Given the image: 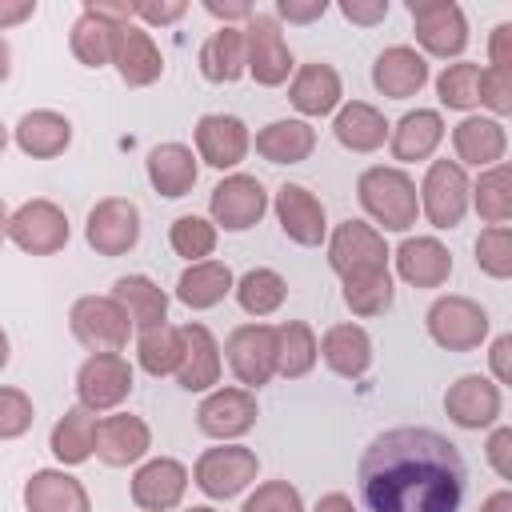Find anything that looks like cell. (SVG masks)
I'll list each match as a JSON object with an SVG mask.
<instances>
[{"mask_svg": "<svg viewBox=\"0 0 512 512\" xmlns=\"http://www.w3.org/2000/svg\"><path fill=\"white\" fill-rule=\"evenodd\" d=\"M112 64H116V72H120V80H124L128 88H148V84H156L160 72H164V56H160L152 32L140 28V24H132V20L120 28Z\"/></svg>", "mask_w": 512, "mask_h": 512, "instance_id": "24", "label": "cell"}, {"mask_svg": "<svg viewBox=\"0 0 512 512\" xmlns=\"http://www.w3.org/2000/svg\"><path fill=\"white\" fill-rule=\"evenodd\" d=\"M132 20V4H116V0H88L80 20L68 32V48L84 68H104L116 56V40L120 28Z\"/></svg>", "mask_w": 512, "mask_h": 512, "instance_id": "3", "label": "cell"}, {"mask_svg": "<svg viewBox=\"0 0 512 512\" xmlns=\"http://www.w3.org/2000/svg\"><path fill=\"white\" fill-rule=\"evenodd\" d=\"M16 148L32 160H52L60 156L68 144H72V120L64 112H52V108H36V112H24L16 120Z\"/></svg>", "mask_w": 512, "mask_h": 512, "instance_id": "29", "label": "cell"}, {"mask_svg": "<svg viewBox=\"0 0 512 512\" xmlns=\"http://www.w3.org/2000/svg\"><path fill=\"white\" fill-rule=\"evenodd\" d=\"M340 96H344V84H340V72L324 60H312V64H300L292 84H288V100L296 112L304 116H328L340 108Z\"/></svg>", "mask_w": 512, "mask_h": 512, "instance_id": "27", "label": "cell"}, {"mask_svg": "<svg viewBox=\"0 0 512 512\" xmlns=\"http://www.w3.org/2000/svg\"><path fill=\"white\" fill-rule=\"evenodd\" d=\"M396 272L412 288H440L452 276V252L436 236H408L396 248Z\"/></svg>", "mask_w": 512, "mask_h": 512, "instance_id": "26", "label": "cell"}, {"mask_svg": "<svg viewBox=\"0 0 512 512\" xmlns=\"http://www.w3.org/2000/svg\"><path fill=\"white\" fill-rule=\"evenodd\" d=\"M32 12H36V0H20V4H4L0 0V32L12 28V24H20V20H28Z\"/></svg>", "mask_w": 512, "mask_h": 512, "instance_id": "57", "label": "cell"}, {"mask_svg": "<svg viewBox=\"0 0 512 512\" xmlns=\"http://www.w3.org/2000/svg\"><path fill=\"white\" fill-rule=\"evenodd\" d=\"M340 12H344L352 24L372 28V24H380V20L388 16V0H344Z\"/></svg>", "mask_w": 512, "mask_h": 512, "instance_id": "53", "label": "cell"}, {"mask_svg": "<svg viewBox=\"0 0 512 512\" xmlns=\"http://www.w3.org/2000/svg\"><path fill=\"white\" fill-rule=\"evenodd\" d=\"M188 12V4L184 0H140V4H132V16H140L144 24H172V20H180Z\"/></svg>", "mask_w": 512, "mask_h": 512, "instance_id": "51", "label": "cell"}, {"mask_svg": "<svg viewBox=\"0 0 512 512\" xmlns=\"http://www.w3.org/2000/svg\"><path fill=\"white\" fill-rule=\"evenodd\" d=\"M232 268L220 264V260H200V264H188L176 280V300L204 312V308H216L228 292H232Z\"/></svg>", "mask_w": 512, "mask_h": 512, "instance_id": "35", "label": "cell"}, {"mask_svg": "<svg viewBox=\"0 0 512 512\" xmlns=\"http://www.w3.org/2000/svg\"><path fill=\"white\" fill-rule=\"evenodd\" d=\"M476 264H480V272H488L492 280H508V276H512V228H508V224L484 228V232L476 236Z\"/></svg>", "mask_w": 512, "mask_h": 512, "instance_id": "46", "label": "cell"}, {"mask_svg": "<svg viewBox=\"0 0 512 512\" xmlns=\"http://www.w3.org/2000/svg\"><path fill=\"white\" fill-rule=\"evenodd\" d=\"M204 12L228 24V20H248L252 16V4L248 0H204Z\"/></svg>", "mask_w": 512, "mask_h": 512, "instance_id": "56", "label": "cell"}, {"mask_svg": "<svg viewBox=\"0 0 512 512\" xmlns=\"http://www.w3.org/2000/svg\"><path fill=\"white\" fill-rule=\"evenodd\" d=\"M8 240L28 256H52L68 244V216L52 200H24L8 216Z\"/></svg>", "mask_w": 512, "mask_h": 512, "instance_id": "8", "label": "cell"}, {"mask_svg": "<svg viewBox=\"0 0 512 512\" xmlns=\"http://www.w3.org/2000/svg\"><path fill=\"white\" fill-rule=\"evenodd\" d=\"M316 336L304 320H284L276 324V376L300 380L316 368Z\"/></svg>", "mask_w": 512, "mask_h": 512, "instance_id": "39", "label": "cell"}, {"mask_svg": "<svg viewBox=\"0 0 512 512\" xmlns=\"http://www.w3.org/2000/svg\"><path fill=\"white\" fill-rule=\"evenodd\" d=\"M328 264H332L336 276H348V272H360V268H384L388 264V244H384L380 228H372L364 220H344L328 236Z\"/></svg>", "mask_w": 512, "mask_h": 512, "instance_id": "17", "label": "cell"}, {"mask_svg": "<svg viewBox=\"0 0 512 512\" xmlns=\"http://www.w3.org/2000/svg\"><path fill=\"white\" fill-rule=\"evenodd\" d=\"M132 392V364L120 352H96L76 372V400L88 412H112Z\"/></svg>", "mask_w": 512, "mask_h": 512, "instance_id": "10", "label": "cell"}, {"mask_svg": "<svg viewBox=\"0 0 512 512\" xmlns=\"http://www.w3.org/2000/svg\"><path fill=\"white\" fill-rule=\"evenodd\" d=\"M224 352H228V368L236 372V380L248 392L276 376V328L272 324H240V328H232Z\"/></svg>", "mask_w": 512, "mask_h": 512, "instance_id": "14", "label": "cell"}, {"mask_svg": "<svg viewBox=\"0 0 512 512\" xmlns=\"http://www.w3.org/2000/svg\"><path fill=\"white\" fill-rule=\"evenodd\" d=\"M372 84L388 100H408V96H416L428 84V60L416 48H408V44H392V48H384L376 56Z\"/></svg>", "mask_w": 512, "mask_h": 512, "instance_id": "23", "label": "cell"}, {"mask_svg": "<svg viewBox=\"0 0 512 512\" xmlns=\"http://www.w3.org/2000/svg\"><path fill=\"white\" fill-rule=\"evenodd\" d=\"M468 204H476V212L488 228L508 224L512 220V172H508V164L484 168L480 180L468 188Z\"/></svg>", "mask_w": 512, "mask_h": 512, "instance_id": "41", "label": "cell"}, {"mask_svg": "<svg viewBox=\"0 0 512 512\" xmlns=\"http://www.w3.org/2000/svg\"><path fill=\"white\" fill-rule=\"evenodd\" d=\"M344 280V304L356 312V316H380L392 308V272L388 264L384 268H360V272H348L340 276Z\"/></svg>", "mask_w": 512, "mask_h": 512, "instance_id": "40", "label": "cell"}, {"mask_svg": "<svg viewBox=\"0 0 512 512\" xmlns=\"http://www.w3.org/2000/svg\"><path fill=\"white\" fill-rule=\"evenodd\" d=\"M240 32H244V72H252V80L264 88L284 84L296 64H292V52L284 44L280 20L268 12H252Z\"/></svg>", "mask_w": 512, "mask_h": 512, "instance_id": "4", "label": "cell"}, {"mask_svg": "<svg viewBox=\"0 0 512 512\" xmlns=\"http://www.w3.org/2000/svg\"><path fill=\"white\" fill-rule=\"evenodd\" d=\"M256 396L248 388H216L196 408V428L212 440H240L256 424Z\"/></svg>", "mask_w": 512, "mask_h": 512, "instance_id": "16", "label": "cell"}, {"mask_svg": "<svg viewBox=\"0 0 512 512\" xmlns=\"http://www.w3.org/2000/svg\"><path fill=\"white\" fill-rule=\"evenodd\" d=\"M276 220H280L284 236L300 248H316L328 236L324 204L304 184H280L276 188Z\"/></svg>", "mask_w": 512, "mask_h": 512, "instance_id": "20", "label": "cell"}, {"mask_svg": "<svg viewBox=\"0 0 512 512\" xmlns=\"http://www.w3.org/2000/svg\"><path fill=\"white\" fill-rule=\"evenodd\" d=\"M488 364H492L496 384H512V336H496V340H492Z\"/></svg>", "mask_w": 512, "mask_h": 512, "instance_id": "55", "label": "cell"}, {"mask_svg": "<svg viewBox=\"0 0 512 512\" xmlns=\"http://www.w3.org/2000/svg\"><path fill=\"white\" fill-rule=\"evenodd\" d=\"M188 488V468L172 456H156L144 460L132 476V504L140 512H172L184 500Z\"/></svg>", "mask_w": 512, "mask_h": 512, "instance_id": "18", "label": "cell"}, {"mask_svg": "<svg viewBox=\"0 0 512 512\" xmlns=\"http://www.w3.org/2000/svg\"><path fill=\"white\" fill-rule=\"evenodd\" d=\"M200 76L212 84H232L244 76V32L224 24L200 44Z\"/></svg>", "mask_w": 512, "mask_h": 512, "instance_id": "37", "label": "cell"}, {"mask_svg": "<svg viewBox=\"0 0 512 512\" xmlns=\"http://www.w3.org/2000/svg\"><path fill=\"white\" fill-rule=\"evenodd\" d=\"M72 336L96 356V352H120L128 344L132 320L112 296H80L68 312Z\"/></svg>", "mask_w": 512, "mask_h": 512, "instance_id": "5", "label": "cell"}, {"mask_svg": "<svg viewBox=\"0 0 512 512\" xmlns=\"http://www.w3.org/2000/svg\"><path fill=\"white\" fill-rule=\"evenodd\" d=\"M196 176H200V168H196V156H192L188 144L168 140V144H156L148 152V180H152V188L160 196H168V200L188 196Z\"/></svg>", "mask_w": 512, "mask_h": 512, "instance_id": "32", "label": "cell"}, {"mask_svg": "<svg viewBox=\"0 0 512 512\" xmlns=\"http://www.w3.org/2000/svg\"><path fill=\"white\" fill-rule=\"evenodd\" d=\"M480 104L492 108L496 116L512 112V72L504 68H484L480 72Z\"/></svg>", "mask_w": 512, "mask_h": 512, "instance_id": "49", "label": "cell"}, {"mask_svg": "<svg viewBox=\"0 0 512 512\" xmlns=\"http://www.w3.org/2000/svg\"><path fill=\"white\" fill-rule=\"evenodd\" d=\"M168 244L176 256H184L188 264H200L212 256L216 248V224L204 216H176L168 228Z\"/></svg>", "mask_w": 512, "mask_h": 512, "instance_id": "45", "label": "cell"}, {"mask_svg": "<svg viewBox=\"0 0 512 512\" xmlns=\"http://www.w3.org/2000/svg\"><path fill=\"white\" fill-rule=\"evenodd\" d=\"M4 364H8V332L0 328V368H4Z\"/></svg>", "mask_w": 512, "mask_h": 512, "instance_id": "62", "label": "cell"}, {"mask_svg": "<svg viewBox=\"0 0 512 512\" xmlns=\"http://www.w3.org/2000/svg\"><path fill=\"white\" fill-rule=\"evenodd\" d=\"M36 408L28 400V392L20 388H0V440H16L32 428Z\"/></svg>", "mask_w": 512, "mask_h": 512, "instance_id": "47", "label": "cell"}, {"mask_svg": "<svg viewBox=\"0 0 512 512\" xmlns=\"http://www.w3.org/2000/svg\"><path fill=\"white\" fill-rule=\"evenodd\" d=\"M316 352L344 380H360L372 368V336L360 324H332L316 344Z\"/></svg>", "mask_w": 512, "mask_h": 512, "instance_id": "30", "label": "cell"}, {"mask_svg": "<svg viewBox=\"0 0 512 512\" xmlns=\"http://www.w3.org/2000/svg\"><path fill=\"white\" fill-rule=\"evenodd\" d=\"M368 512H460L468 468L460 448L432 428H388L356 464Z\"/></svg>", "mask_w": 512, "mask_h": 512, "instance_id": "1", "label": "cell"}, {"mask_svg": "<svg viewBox=\"0 0 512 512\" xmlns=\"http://www.w3.org/2000/svg\"><path fill=\"white\" fill-rule=\"evenodd\" d=\"M488 464L496 468L500 480H512V428L508 424H500L488 436Z\"/></svg>", "mask_w": 512, "mask_h": 512, "instance_id": "50", "label": "cell"}, {"mask_svg": "<svg viewBox=\"0 0 512 512\" xmlns=\"http://www.w3.org/2000/svg\"><path fill=\"white\" fill-rule=\"evenodd\" d=\"M24 508L28 512H92L88 492L76 476L64 468H40L24 484Z\"/></svg>", "mask_w": 512, "mask_h": 512, "instance_id": "28", "label": "cell"}, {"mask_svg": "<svg viewBox=\"0 0 512 512\" xmlns=\"http://www.w3.org/2000/svg\"><path fill=\"white\" fill-rule=\"evenodd\" d=\"M112 300L128 312L132 328H140V332L168 324V296H164V288H160L156 280L140 276V272L120 276V280L112 284Z\"/></svg>", "mask_w": 512, "mask_h": 512, "instance_id": "33", "label": "cell"}, {"mask_svg": "<svg viewBox=\"0 0 512 512\" xmlns=\"http://www.w3.org/2000/svg\"><path fill=\"white\" fill-rule=\"evenodd\" d=\"M388 128H392V124L384 120V112L372 108V104H364V100L344 104V108L336 112V124H332L336 140H340L348 152H376V148L388 140Z\"/></svg>", "mask_w": 512, "mask_h": 512, "instance_id": "36", "label": "cell"}, {"mask_svg": "<svg viewBox=\"0 0 512 512\" xmlns=\"http://www.w3.org/2000/svg\"><path fill=\"white\" fill-rule=\"evenodd\" d=\"M208 212H212V224H220L224 232H244V228L260 224V216L268 212V192L256 176L232 172L212 188Z\"/></svg>", "mask_w": 512, "mask_h": 512, "instance_id": "12", "label": "cell"}, {"mask_svg": "<svg viewBox=\"0 0 512 512\" xmlns=\"http://www.w3.org/2000/svg\"><path fill=\"white\" fill-rule=\"evenodd\" d=\"M8 216H12V212H8V208H4V204H0V244H4V240H8Z\"/></svg>", "mask_w": 512, "mask_h": 512, "instance_id": "61", "label": "cell"}, {"mask_svg": "<svg viewBox=\"0 0 512 512\" xmlns=\"http://www.w3.org/2000/svg\"><path fill=\"white\" fill-rule=\"evenodd\" d=\"M84 240L96 256H124L140 240V208L128 196H108L88 212Z\"/></svg>", "mask_w": 512, "mask_h": 512, "instance_id": "13", "label": "cell"}, {"mask_svg": "<svg viewBox=\"0 0 512 512\" xmlns=\"http://www.w3.org/2000/svg\"><path fill=\"white\" fill-rule=\"evenodd\" d=\"M316 148V128L308 120H272L256 132V152L268 164H300Z\"/></svg>", "mask_w": 512, "mask_h": 512, "instance_id": "34", "label": "cell"}, {"mask_svg": "<svg viewBox=\"0 0 512 512\" xmlns=\"http://www.w3.org/2000/svg\"><path fill=\"white\" fill-rule=\"evenodd\" d=\"M452 148H456V164H472V168H492L504 164V148H508V132L496 116H464L452 128Z\"/></svg>", "mask_w": 512, "mask_h": 512, "instance_id": "25", "label": "cell"}, {"mask_svg": "<svg viewBox=\"0 0 512 512\" xmlns=\"http://www.w3.org/2000/svg\"><path fill=\"white\" fill-rule=\"evenodd\" d=\"M500 408H504V396H500V384L480 376V372H468L460 376L448 392H444V412L456 428H468V432H480L488 424L500 420Z\"/></svg>", "mask_w": 512, "mask_h": 512, "instance_id": "15", "label": "cell"}, {"mask_svg": "<svg viewBox=\"0 0 512 512\" xmlns=\"http://www.w3.org/2000/svg\"><path fill=\"white\" fill-rule=\"evenodd\" d=\"M232 292H236V304H240L248 316H272V312L284 304L288 284H284V276L272 272V268H248V272L232 284Z\"/></svg>", "mask_w": 512, "mask_h": 512, "instance_id": "42", "label": "cell"}, {"mask_svg": "<svg viewBox=\"0 0 512 512\" xmlns=\"http://www.w3.org/2000/svg\"><path fill=\"white\" fill-rule=\"evenodd\" d=\"M480 512H512V492H508V488L492 492V496L480 504Z\"/></svg>", "mask_w": 512, "mask_h": 512, "instance_id": "59", "label": "cell"}, {"mask_svg": "<svg viewBox=\"0 0 512 512\" xmlns=\"http://www.w3.org/2000/svg\"><path fill=\"white\" fill-rule=\"evenodd\" d=\"M192 136H196L200 160L212 164V168H220V172H224V168H236V164L248 156V148H252V136H248L244 120H240V116H224V112L200 116Z\"/></svg>", "mask_w": 512, "mask_h": 512, "instance_id": "19", "label": "cell"}, {"mask_svg": "<svg viewBox=\"0 0 512 512\" xmlns=\"http://www.w3.org/2000/svg\"><path fill=\"white\" fill-rule=\"evenodd\" d=\"M488 60H492V68H504V72H512V24H496V28H492Z\"/></svg>", "mask_w": 512, "mask_h": 512, "instance_id": "54", "label": "cell"}, {"mask_svg": "<svg viewBox=\"0 0 512 512\" xmlns=\"http://www.w3.org/2000/svg\"><path fill=\"white\" fill-rule=\"evenodd\" d=\"M148 448H152V432H148V424L140 416L116 412V416L96 420V456L108 468H128V464L144 460Z\"/></svg>", "mask_w": 512, "mask_h": 512, "instance_id": "21", "label": "cell"}, {"mask_svg": "<svg viewBox=\"0 0 512 512\" xmlns=\"http://www.w3.org/2000/svg\"><path fill=\"white\" fill-rule=\"evenodd\" d=\"M324 12H328V0H280L276 4V16L288 24H312Z\"/></svg>", "mask_w": 512, "mask_h": 512, "instance_id": "52", "label": "cell"}, {"mask_svg": "<svg viewBox=\"0 0 512 512\" xmlns=\"http://www.w3.org/2000/svg\"><path fill=\"white\" fill-rule=\"evenodd\" d=\"M424 324L444 352H472L488 336V312L468 296H440L428 308Z\"/></svg>", "mask_w": 512, "mask_h": 512, "instance_id": "7", "label": "cell"}, {"mask_svg": "<svg viewBox=\"0 0 512 512\" xmlns=\"http://www.w3.org/2000/svg\"><path fill=\"white\" fill-rule=\"evenodd\" d=\"M480 64L472 60H460V64H448L440 76H436V96L444 108H456V112H468L480 104Z\"/></svg>", "mask_w": 512, "mask_h": 512, "instance_id": "43", "label": "cell"}, {"mask_svg": "<svg viewBox=\"0 0 512 512\" xmlns=\"http://www.w3.org/2000/svg\"><path fill=\"white\" fill-rule=\"evenodd\" d=\"M4 148H8V128L0 124V152H4Z\"/></svg>", "mask_w": 512, "mask_h": 512, "instance_id": "63", "label": "cell"}, {"mask_svg": "<svg viewBox=\"0 0 512 512\" xmlns=\"http://www.w3.org/2000/svg\"><path fill=\"white\" fill-rule=\"evenodd\" d=\"M8 72H12V48H8V40L0 36V80H8Z\"/></svg>", "mask_w": 512, "mask_h": 512, "instance_id": "60", "label": "cell"}, {"mask_svg": "<svg viewBox=\"0 0 512 512\" xmlns=\"http://www.w3.org/2000/svg\"><path fill=\"white\" fill-rule=\"evenodd\" d=\"M188 512H216V508H188Z\"/></svg>", "mask_w": 512, "mask_h": 512, "instance_id": "64", "label": "cell"}, {"mask_svg": "<svg viewBox=\"0 0 512 512\" xmlns=\"http://www.w3.org/2000/svg\"><path fill=\"white\" fill-rule=\"evenodd\" d=\"M256 468H260V460H256L252 448H244V444H224V448H204V452H200V460H196V468H192V480H196V488H200L204 496H212V500H232V496H240V492L256 480Z\"/></svg>", "mask_w": 512, "mask_h": 512, "instance_id": "6", "label": "cell"}, {"mask_svg": "<svg viewBox=\"0 0 512 512\" xmlns=\"http://www.w3.org/2000/svg\"><path fill=\"white\" fill-rule=\"evenodd\" d=\"M312 512H356V504L344 496V492H328V496H320L316 500V508Z\"/></svg>", "mask_w": 512, "mask_h": 512, "instance_id": "58", "label": "cell"}, {"mask_svg": "<svg viewBox=\"0 0 512 512\" xmlns=\"http://www.w3.org/2000/svg\"><path fill=\"white\" fill-rule=\"evenodd\" d=\"M136 356H140V368L148 376H176V364H180V328L160 324V328L140 332Z\"/></svg>", "mask_w": 512, "mask_h": 512, "instance_id": "44", "label": "cell"}, {"mask_svg": "<svg viewBox=\"0 0 512 512\" xmlns=\"http://www.w3.org/2000/svg\"><path fill=\"white\" fill-rule=\"evenodd\" d=\"M240 512H304V500H300V492H296L288 480H264V484L244 500Z\"/></svg>", "mask_w": 512, "mask_h": 512, "instance_id": "48", "label": "cell"}, {"mask_svg": "<svg viewBox=\"0 0 512 512\" xmlns=\"http://www.w3.org/2000/svg\"><path fill=\"white\" fill-rule=\"evenodd\" d=\"M468 176L456 160H432L420 184V208L432 228H456L468 212Z\"/></svg>", "mask_w": 512, "mask_h": 512, "instance_id": "9", "label": "cell"}, {"mask_svg": "<svg viewBox=\"0 0 512 512\" xmlns=\"http://www.w3.org/2000/svg\"><path fill=\"white\" fill-rule=\"evenodd\" d=\"M444 140V120L436 108H416V112H404L396 120V128H388V144H392V156L400 164H416V160H428Z\"/></svg>", "mask_w": 512, "mask_h": 512, "instance_id": "31", "label": "cell"}, {"mask_svg": "<svg viewBox=\"0 0 512 512\" xmlns=\"http://www.w3.org/2000/svg\"><path fill=\"white\" fill-rule=\"evenodd\" d=\"M176 380L184 392H208L220 380V344L204 324L180 328V364Z\"/></svg>", "mask_w": 512, "mask_h": 512, "instance_id": "22", "label": "cell"}, {"mask_svg": "<svg viewBox=\"0 0 512 512\" xmlns=\"http://www.w3.org/2000/svg\"><path fill=\"white\" fill-rule=\"evenodd\" d=\"M48 448H52V456L60 460V464H84L92 452H96V412H88V408H68L60 420H56V428H52V436H48Z\"/></svg>", "mask_w": 512, "mask_h": 512, "instance_id": "38", "label": "cell"}, {"mask_svg": "<svg viewBox=\"0 0 512 512\" xmlns=\"http://www.w3.org/2000/svg\"><path fill=\"white\" fill-rule=\"evenodd\" d=\"M408 16H412V28H416V40L428 56H460L464 44H468V20H464V8L452 4V0H424V4H408Z\"/></svg>", "mask_w": 512, "mask_h": 512, "instance_id": "11", "label": "cell"}, {"mask_svg": "<svg viewBox=\"0 0 512 512\" xmlns=\"http://www.w3.org/2000/svg\"><path fill=\"white\" fill-rule=\"evenodd\" d=\"M356 196L360 208L384 228V232H408L416 224L420 212V196H416V180L404 168H364L356 180Z\"/></svg>", "mask_w": 512, "mask_h": 512, "instance_id": "2", "label": "cell"}]
</instances>
